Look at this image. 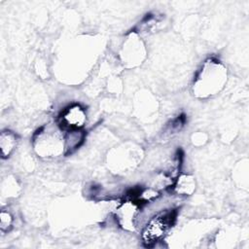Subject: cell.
Wrapping results in <instances>:
<instances>
[{"mask_svg": "<svg viewBox=\"0 0 249 249\" xmlns=\"http://www.w3.org/2000/svg\"><path fill=\"white\" fill-rule=\"evenodd\" d=\"M17 146V136L9 131H3L0 136V148L3 158H8Z\"/></svg>", "mask_w": 249, "mask_h": 249, "instance_id": "5", "label": "cell"}, {"mask_svg": "<svg viewBox=\"0 0 249 249\" xmlns=\"http://www.w3.org/2000/svg\"><path fill=\"white\" fill-rule=\"evenodd\" d=\"M139 204L133 200H125L119 204L116 209L118 224L126 231H133L139 215Z\"/></svg>", "mask_w": 249, "mask_h": 249, "instance_id": "4", "label": "cell"}, {"mask_svg": "<svg viewBox=\"0 0 249 249\" xmlns=\"http://www.w3.org/2000/svg\"><path fill=\"white\" fill-rule=\"evenodd\" d=\"M87 121L86 110L79 104L64 109L59 117V125L62 129L75 131L82 128Z\"/></svg>", "mask_w": 249, "mask_h": 249, "instance_id": "3", "label": "cell"}, {"mask_svg": "<svg viewBox=\"0 0 249 249\" xmlns=\"http://www.w3.org/2000/svg\"><path fill=\"white\" fill-rule=\"evenodd\" d=\"M13 225V216L9 211L2 210L0 214V229L1 231L6 232L8 231Z\"/></svg>", "mask_w": 249, "mask_h": 249, "instance_id": "7", "label": "cell"}, {"mask_svg": "<svg viewBox=\"0 0 249 249\" xmlns=\"http://www.w3.org/2000/svg\"><path fill=\"white\" fill-rule=\"evenodd\" d=\"M175 190L178 194L182 195H190L195 191V180L190 175H182L178 178Z\"/></svg>", "mask_w": 249, "mask_h": 249, "instance_id": "6", "label": "cell"}, {"mask_svg": "<svg viewBox=\"0 0 249 249\" xmlns=\"http://www.w3.org/2000/svg\"><path fill=\"white\" fill-rule=\"evenodd\" d=\"M227 74L224 66L218 61L209 60L200 70L195 86L201 96L210 95L219 90L220 87L223 86Z\"/></svg>", "mask_w": 249, "mask_h": 249, "instance_id": "1", "label": "cell"}, {"mask_svg": "<svg viewBox=\"0 0 249 249\" xmlns=\"http://www.w3.org/2000/svg\"><path fill=\"white\" fill-rule=\"evenodd\" d=\"M173 219L171 212H161L151 217L142 230L143 242L150 246L161 241L171 229Z\"/></svg>", "mask_w": 249, "mask_h": 249, "instance_id": "2", "label": "cell"}]
</instances>
